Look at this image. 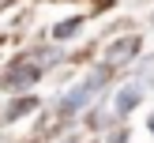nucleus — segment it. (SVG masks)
Instances as JSON below:
<instances>
[{
	"instance_id": "2",
	"label": "nucleus",
	"mask_w": 154,
	"mask_h": 143,
	"mask_svg": "<svg viewBox=\"0 0 154 143\" xmlns=\"http://www.w3.org/2000/svg\"><path fill=\"white\" fill-rule=\"evenodd\" d=\"M135 53H139V34H128V38H117L105 49V60L109 64H128V60H135Z\"/></svg>"
},
{
	"instance_id": "6",
	"label": "nucleus",
	"mask_w": 154,
	"mask_h": 143,
	"mask_svg": "<svg viewBox=\"0 0 154 143\" xmlns=\"http://www.w3.org/2000/svg\"><path fill=\"white\" fill-rule=\"evenodd\" d=\"M26 109H34V98H23V102H11V105H8V120H15L19 113H26Z\"/></svg>"
},
{
	"instance_id": "4",
	"label": "nucleus",
	"mask_w": 154,
	"mask_h": 143,
	"mask_svg": "<svg viewBox=\"0 0 154 143\" xmlns=\"http://www.w3.org/2000/svg\"><path fill=\"white\" fill-rule=\"evenodd\" d=\"M135 75H139V87H154V57L139 60V68H135Z\"/></svg>"
},
{
	"instance_id": "9",
	"label": "nucleus",
	"mask_w": 154,
	"mask_h": 143,
	"mask_svg": "<svg viewBox=\"0 0 154 143\" xmlns=\"http://www.w3.org/2000/svg\"><path fill=\"white\" fill-rule=\"evenodd\" d=\"M150 26H154V15H150Z\"/></svg>"
},
{
	"instance_id": "7",
	"label": "nucleus",
	"mask_w": 154,
	"mask_h": 143,
	"mask_svg": "<svg viewBox=\"0 0 154 143\" xmlns=\"http://www.w3.org/2000/svg\"><path fill=\"white\" fill-rule=\"evenodd\" d=\"M79 26H83V23H79V19H68V23H60V26H57V30H53V38H72V34H75V30H79Z\"/></svg>"
},
{
	"instance_id": "8",
	"label": "nucleus",
	"mask_w": 154,
	"mask_h": 143,
	"mask_svg": "<svg viewBox=\"0 0 154 143\" xmlns=\"http://www.w3.org/2000/svg\"><path fill=\"white\" fill-rule=\"evenodd\" d=\"M150 132H154V117H150Z\"/></svg>"
},
{
	"instance_id": "1",
	"label": "nucleus",
	"mask_w": 154,
	"mask_h": 143,
	"mask_svg": "<svg viewBox=\"0 0 154 143\" xmlns=\"http://www.w3.org/2000/svg\"><path fill=\"white\" fill-rule=\"evenodd\" d=\"M102 83H105V72H90V79H87V83H79L75 90H68V94L60 98V109H64V113L83 109V105H87L90 98H94V90L102 87Z\"/></svg>"
},
{
	"instance_id": "3",
	"label": "nucleus",
	"mask_w": 154,
	"mask_h": 143,
	"mask_svg": "<svg viewBox=\"0 0 154 143\" xmlns=\"http://www.w3.org/2000/svg\"><path fill=\"white\" fill-rule=\"evenodd\" d=\"M143 102V90H139V83H128V87H120L117 90V98H113V109L124 117V113H132L135 105Z\"/></svg>"
},
{
	"instance_id": "5",
	"label": "nucleus",
	"mask_w": 154,
	"mask_h": 143,
	"mask_svg": "<svg viewBox=\"0 0 154 143\" xmlns=\"http://www.w3.org/2000/svg\"><path fill=\"white\" fill-rule=\"evenodd\" d=\"M34 68H11L8 72V83H19V87H26V83H34Z\"/></svg>"
}]
</instances>
